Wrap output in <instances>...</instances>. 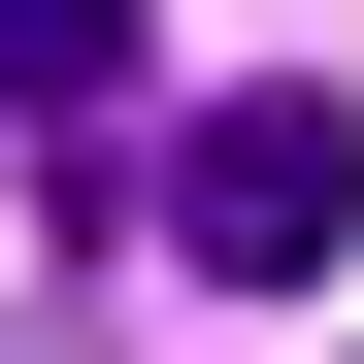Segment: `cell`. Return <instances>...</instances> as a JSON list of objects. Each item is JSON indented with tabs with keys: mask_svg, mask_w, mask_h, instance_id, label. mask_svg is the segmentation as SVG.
<instances>
[{
	"mask_svg": "<svg viewBox=\"0 0 364 364\" xmlns=\"http://www.w3.org/2000/svg\"><path fill=\"white\" fill-rule=\"evenodd\" d=\"M133 232H166L199 298H331V265H364V100H331V67H265V100H199V133L133 166Z\"/></svg>",
	"mask_w": 364,
	"mask_h": 364,
	"instance_id": "6da1fadb",
	"label": "cell"
},
{
	"mask_svg": "<svg viewBox=\"0 0 364 364\" xmlns=\"http://www.w3.org/2000/svg\"><path fill=\"white\" fill-rule=\"evenodd\" d=\"M0 100H33V133L100 166V133H133V100H166V33H133V0H0Z\"/></svg>",
	"mask_w": 364,
	"mask_h": 364,
	"instance_id": "7a4b0ae2",
	"label": "cell"
}]
</instances>
